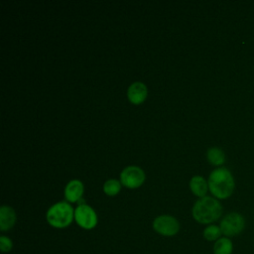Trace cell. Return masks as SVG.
<instances>
[{"instance_id": "6da1fadb", "label": "cell", "mask_w": 254, "mask_h": 254, "mask_svg": "<svg viewBox=\"0 0 254 254\" xmlns=\"http://www.w3.org/2000/svg\"><path fill=\"white\" fill-rule=\"evenodd\" d=\"M222 210V205L217 198L205 195L195 201L191 209V214L198 223L209 225L220 218Z\"/></svg>"}, {"instance_id": "7a4b0ae2", "label": "cell", "mask_w": 254, "mask_h": 254, "mask_svg": "<svg viewBox=\"0 0 254 254\" xmlns=\"http://www.w3.org/2000/svg\"><path fill=\"white\" fill-rule=\"evenodd\" d=\"M208 189L214 197L225 199L229 197L235 188L234 178L226 168L213 170L208 177Z\"/></svg>"}, {"instance_id": "3957f363", "label": "cell", "mask_w": 254, "mask_h": 254, "mask_svg": "<svg viewBox=\"0 0 254 254\" xmlns=\"http://www.w3.org/2000/svg\"><path fill=\"white\" fill-rule=\"evenodd\" d=\"M48 223L55 228H65L74 219V209L66 201L53 204L46 213Z\"/></svg>"}, {"instance_id": "277c9868", "label": "cell", "mask_w": 254, "mask_h": 254, "mask_svg": "<svg viewBox=\"0 0 254 254\" xmlns=\"http://www.w3.org/2000/svg\"><path fill=\"white\" fill-rule=\"evenodd\" d=\"M219 227L223 236L228 238L236 236L244 230L245 218L239 212H229L223 216Z\"/></svg>"}, {"instance_id": "5b68a950", "label": "cell", "mask_w": 254, "mask_h": 254, "mask_svg": "<svg viewBox=\"0 0 254 254\" xmlns=\"http://www.w3.org/2000/svg\"><path fill=\"white\" fill-rule=\"evenodd\" d=\"M154 230L166 237H171L176 235L180 230V222L178 219L169 214H163L157 216L153 221Z\"/></svg>"}, {"instance_id": "8992f818", "label": "cell", "mask_w": 254, "mask_h": 254, "mask_svg": "<svg viewBox=\"0 0 254 254\" xmlns=\"http://www.w3.org/2000/svg\"><path fill=\"white\" fill-rule=\"evenodd\" d=\"M74 220L83 229H93L98 222L95 210L88 204H78L74 209Z\"/></svg>"}, {"instance_id": "52a82bcc", "label": "cell", "mask_w": 254, "mask_h": 254, "mask_svg": "<svg viewBox=\"0 0 254 254\" xmlns=\"http://www.w3.org/2000/svg\"><path fill=\"white\" fill-rule=\"evenodd\" d=\"M121 183L127 188H137L145 181L144 171L137 166L126 167L120 174Z\"/></svg>"}, {"instance_id": "ba28073f", "label": "cell", "mask_w": 254, "mask_h": 254, "mask_svg": "<svg viewBox=\"0 0 254 254\" xmlns=\"http://www.w3.org/2000/svg\"><path fill=\"white\" fill-rule=\"evenodd\" d=\"M17 216L15 210L9 205H2L0 207V230L8 231L16 223Z\"/></svg>"}, {"instance_id": "9c48e42d", "label": "cell", "mask_w": 254, "mask_h": 254, "mask_svg": "<svg viewBox=\"0 0 254 254\" xmlns=\"http://www.w3.org/2000/svg\"><path fill=\"white\" fill-rule=\"evenodd\" d=\"M127 96L132 103L139 104L147 96V86L141 81H135L128 87Z\"/></svg>"}, {"instance_id": "30bf717a", "label": "cell", "mask_w": 254, "mask_h": 254, "mask_svg": "<svg viewBox=\"0 0 254 254\" xmlns=\"http://www.w3.org/2000/svg\"><path fill=\"white\" fill-rule=\"evenodd\" d=\"M83 193V185L78 180H71L64 188V196L67 201L75 202L81 198Z\"/></svg>"}, {"instance_id": "8fae6325", "label": "cell", "mask_w": 254, "mask_h": 254, "mask_svg": "<svg viewBox=\"0 0 254 254\" xmlns=\"http://www.w3.org/2000/svg\"><path fill=\"white\" fill-rule=\"evenodd\" d=\"M190 188L195 195L203 197L206 194L208 184L201 176H194L190 181Z\"/></svg>"}, {"instance_id": "7c38bea8", "label": "cell", "mask_w": 254, "mask_h": 254, "mask_svg": "<svg viewBox=\"0 0 254 254\" xmlns=\"http://www.w3.org/2000/svg\"><path fill=\"white\" fill-rule=\"evenodd\" d=\"M213 254H232L233 243L230 238L222 236L216 240L212 247Z\"/></svg>"}, {"instance_id": "4fadbf2b", "label": "cell", "mask_w": 254, "mask_h": 254, "mask_svg": "<svg viewBox=\"0 0 254 254\" xmlns=\"http://www.w3.org/2000/svg\"><path fill=\"white\" fill-rule=\"evenodd\" d=\"M206 158L209 163L214 166H220L225 162V155L223 151L217 147H212L207 150Z\"/></svg>"}, {"instance_id": "5bb4252c", "label": "cell", "mask_w": 254, "mask_h": 254, "mask_svg": "<svg viewBox=\"0 0 254 254\" xmlns=\"http://www.w3.org/2000/svg\"><path fill=\"white\" fill-rule=\"evenodd\" d=\"M222 235L221 229L218 225L215 224H209L207 225L203 231H202V236L205 240L207 241H211V242H215L216 240H218Z\"/></svg>"}, {"instance_id": "9a60e30c", "label": "cell", "mask_w": 254, "mask_h": 254, "mask_svg": "<svg viewBox=\"0 0 254 254\" xmlns=\"http://www.w3.org/2000/svg\"><path fill=\"white\" fill-rule=\"evenodd\" d=\"M120 188H121V185L119 181L115 179H110L106 181L103 185V190L108 195H115L116 193L119 192Z\"/></svg>"}, {"instance_id": "2e32d148", "label": "cell", "mask_w": 254, "mask_h": 254, "mask_svg": "<svg viewBox=\"0 0 254 254\" xmlns=\"http://www.w3.org/2000/svg\"><path fill=\"white\" fill-rule=\"evenodd\" d=\"M13 249V241L6 235L0 236V250L2 253H9Z\"/></svg>"}]
</instances>
